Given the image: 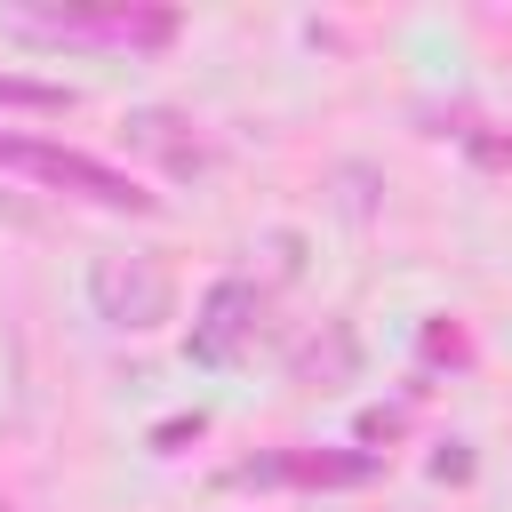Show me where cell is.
Instances as JSON below:
<instances>
[{"label": "cell", "instance_id": "cell-5", "mask_svg": "<svg viewBox=\"0 0 512 512\" xmlns=\"http://www.w3.org/2000/svg\"><path fill=\"white\" fill-rule=\"evenodd\" d=\"M0 104H24V112H64L72 96H64L56 80H8V72H0Z\"/></svg>", "mask_w": 512, "mask_h": 512}, {"label": "cell", "instance_id": "cell-4", "mask_svg": "<svg viewBox=\"0 0 512 512\" xmlns=\"http://www.w3.org/2000/svg\"><path fill=\"white\" fill-rule=\"evenodd\" d=\"M248 304H256V296H248L240 280H224V288L208 296V320L192 328V344H200V360H232V336H240V320H232V312H248Z\"/></svg>", "mask_w": 512, "mask_h": 512}, {"label": "cell", "instance_id": "cell-3", "mask_svg": "<svg viewBox=\"0 0 512 512\" xmlns=\"http://www.w3.org/2000/svg\"><path fill=\"white\" fill-rule=\"evenodd\" d=\"M24 24L48 32V40H104V48H160V40H176L168 8H40Z\"/></svg>", "mask_w": 512, "mask_h": 512}, {"label": "cell", "instance_id": "cell-1", "mask_svg": "<svg viewBox=\"0 0 512 512\" xmlns=\"http://www.w3.org/2000/svg\"><path fill=\"white\" fill-rule=\"evenodd\" d=\"M0 168L48 184V192H80L96 208H128V216H152V192L136 176H120L112 160L80 152V144H48V136H0Z\"/></svg>", "mask_w": 512, "mask_h": 512}, {"label": "cell", "instance_id": "cell-2", "mask_svg": "<svg viewBox=\"0 0 512 512\" xmlns=\"http://www.w3.org/2000/svg\"><path fill=\"white\" fill-rule=\"evenodd\" d=\"M88 296L112 328H160L168 304H176V280L152 264V256H96L88 272Z\"/></svg>", "mask_w": 512, "mask_h": 512}, {"label": "cell", "instance_id": "cell-6", "mask_svg": "<svg viewBox=\"0 0 512 512\" xmlns=\"http://www.w3.org/2000/svg\"><path fill=\"white\" fill-rule=\"evenodd\" d=\"M0 512H16V504H8V496H0Z\"/></svg>", "mask_w": 512, "mask_h": 512}]
</instances>
